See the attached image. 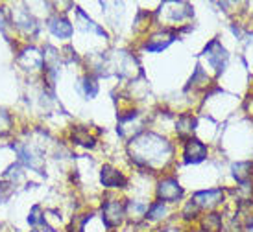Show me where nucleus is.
<instances>
[{
  "label": "nucleus",
  "instance_id": "a211bd4d",
  "mask_svg": "<svg viewBox=\"0 0 253 232\" xmlns=\"http://www.w3.org/2000/svg\"><path fill=\"white\" fill-rule=\"evenodd\" d=\"M87 221H91V214H82V216H74L69 225V232H84Z\"/></svg>",
  "mask_w": 253,
  "mask_h": 232
},
{
  "label": "nucleus",
  "instance_id": "4468645a",
  "mask_svg": "<svg viewBox=\"0 0 253 232\" xmlns=\"http://www.w3.org/2000/svg\"><path fill=\"white\" fill-rule=\"evenodd\" d=\"M126 214L129 216V219L133 221H139L141 218H146V212H148V204L139 203V201H129L126 206Z\"/></svg>",
  "mask_w": 253,
  "mask_h": 232
},
{
  "label": "nucleus",
  "instance_id": "39448f33",
  "mask_svg": "<svg viewBox=\"0 0 253 232\" xmlns=\"http://www.w3.org/2000/svg\"><path fill=\"white\" fill-rule=\"evenodd\" d=\"M185 162H189V164H198V162H202L207 157V148H205L204 142L196 140V138H190L187 140L185 144Z\"/></svg>",
  "mask_w": 253,
  "mask_h": 232
},
{
  "label": "nucleus",
  "instance_id": "aec40b11",
  "mask_svg": "<svg viewBox=\"0 0 253 232\" xmlns=\"http://www.w3.org/2000/svg\"><path fill=\"white\" fill-rule=\"evenodd\" d=\"M163 214H165V204L159 201V203H155V204H152V206H148L146 218L148 219H159V218H163Z\"/></svg>",
  "mask_w": 253,
  "mask_h": 232
},
{
  "label": "nucleus",
  "instance_id": "ddd939ff",
  "mask_svg": "<svg viewBox=\"0 0 253 232\" xmlns=\"http://www.w3.org/2000/svg\"><path fill=\"white\" fill-rule=\"evenodd\" d=\"M194 126H196V120L192 118L190 114H183V116H179V120H177V127L176 131L179 136H190L192 134V131H194Z\"/></svg>",
  "mask_w": 253,
  "mask_h": 232
},
{
  "label": "nucleus",
  "instance_id": "7ed1b4c3",
  "mask_svg": "<svg viewBox=\"0 0 253 232\" xmlns=\"http://www.w3.org/2000/svg\"><path fill=\"white\" fill-rule=\"evenodd\" d=\"M102 219L106 227L113 229V227H119L124 219V206L120 201L117 199H111V201H106L102 204Z\"/></svg>",
  "mask_w": 253,
  "mask_h": 232
},
{
  "label": "nucleus",
  "instance_id": "b1692460",
  "mask_svg": "<svg viewBox=\"0 0 253 232\" xmlns=\"http://www.w3.org/2000/svg\"><path fill=\"white\" fill-rule=\"evenodd\" d=\"M250 232H253V229H252V231H250Z\"/></svg>",
  "mask_w": 253,
  "mask_h": 232
},
{
  "label": "nucleus",
  "instance_id": "6ab92c4d",
  "mask_svg": "<svg viewBox=\"0 0 253 232\" xmlns=\"http://www.w3.org/2000/svg\"><path fill=\"white\" fill-rule=\"evenodd\" d=\"M204 227H205V232H218L220 227H222V219H220L218 214H209L204 219Z\"/></svg>",
  "mask_w": 253,
  "mask_h": 232
},
{
  "label": "nucleus",
  "instance_id": "20e7f679",
  "mask_svg": "<svg viewBox=\"0 0 253 232\" xmlns=\"http://www.w3.org/2000/svg\"><path fill=\"white\" fill-rule=\"evenodd\" d=\"M183 196V188L179 186L176 179H165L159 183L157 186V197L163 201H167V203H174L177 199H181Z\"/></svg>",
  "mask_w": 253,
  "mask_h": 232
},
{
  "label": "nucleus",
  "instance_id": "4be33fe9",
  "mask_svg": "<svg viewBox=\"0 0 253 232\" xmlns=\"http://www.w3.org/2000/svg\"><path fill=\"white\" fill-rule=\"evenodd\" d=\"M161 232H183L181 229H177V227H167V229H163Z\"/></svg>",
  "mask_w": 253,
  "mask_h": 232
},
{
  "label": "nucleus",
  "instance_id": "dca6fc26",
  "mask_svg": "<svg viewBox=\"0 0 253 232\" xmlns=\"http://www.w3.org/2000/svg\"><path fill=\"white\" fill-rule=\"evenodd\" d=\"M28 223L30 225H42V227H46L48 231H52L48 225H46V219H44V214H42L41 210V206L39 204H36L34 208H32V212H30V216H28Z\"/></svg>",
  "mask_w": 253,
  "mask_h": 232
},
{
  "label": "nucleus",
  "instance_id": "f8f14e48",
  "mask_svg": "<svg viewBox=\"0 0 253 232\" xmlns=\"http://www.w3.org/2000/svg\"><path fill=\"white\" fill-rule=\"evenodd\" d=\"M72 140L80 144V146H84V148H94V136L89 134V129H85V127H76L74 131H72Z\"/></svg>",
  "mask_w": 253,
  "mask_h": 232
},
{
  "label": "nucleus",
  "instance_id": "f257e3e1",
  "mask_svg": "<svg viewBox=\"0 0 253 232\" xmlns=\"http://www.w3.org/2000/svg\"><path fill=\"white\" fill-rule=\"evenodd\" d=\"M129 151H131V159L135 164L144 166V168L163 166L172 155L169 140H165L163 136L154 133H144L141 136H135L129 144Z\"/></svg>",
  "mask_w": 253,
  "mask_h": 232
},
{
  "label": "nucleus",
  "instance_id": "5701e85b",
  "mask_svg": "<svg viewBox=\"0 0 253 232\" xmlns=\"http://www.w3.org/2000/svg\"><path fill=\"white\" fill-rule=\"evenodd\" d=\"M32 232H37V231H32Z\"/></svg>",
  "mask_w": 253,
  "mask_h": 232
},
{
  "label": "nucleus",
  "instance_id": "2eb2a0df",
  "mask_svg": "<svg viewBox=\"0 0 253 232\" xmlns=\"http://www.w3.org/2000/svg\"><path fill=\"white\" fill-rule=\"evenodd\" d=\"M252 166L248 164V162H240V164H235L233 166V175H235V179L239 181V183L246 184L248 181H250V177H252Z\"/></svg>",
  "mask_w": 253,
  "mask_h": 232
},
{
  "label": "nucleus",
  "instance_id": "412c9836",
  "mask_svg": "<svg viewBox=\"0 0 253 232\" xmlns=\"http://www.w3.org/2000/svg\"><path fill=\"white\" fill-rule=\"evenodd\" d=\"M196 214H198L196 203H194V201H190V203L185 206V210H183V216H185L187 219H190V218H196Z\"/></svg>",
  "mask_w": 253,
  "mask_h": 232
},
{
  "label": "nucleus",
  "instance_id": "1a4fd4ad",
  "mask_svg": "<svg viewBox=\"0 0 253 232\" xmlns=\"http://www.w3.org/2000/svg\"><path fill=\"white\" fill-rule=\"evenodd\" d=\"M48 30L59 39H69L72 35V24L65 17H59V15L52 17L48 21Z\"/></svg>",
  "mask_w": 253,
  "mask_h": 232
},
{
  "label": "nucleus",
  "instance_id": "0eeeda50",
  "mask_svg": "<svg viewBox=\"0 0 253 232\" xmlns=\"http://www.w3.org/2000/svg\"><path fill=\"white\" fill-rule=\"evenodd\" d=\"M100 181L106 188H124L126 186V177L120 173L119 169H115L113 166H104L100 171Z\"/></svg>",
  "mask_w": 253,
  "mask_h": 232
},
{
  "label": "nucleus",
  "instance_id": "9b49d317",
  "mask_svg": "<svg viewBox=\"0 0 253 232\" xmlns=\"http://www.w3.org/2000/svg\"><path fill=\"white\" fill-rule=\"evenodd\" d=\"M13 22L17 28L24 30L26 33H34V32L37 30V24L34 22V19L30 17V13L26 11V9H19L17 15H13Z\"/></svg>",
  "mask_w": 253,
  "mask_h": 232
},
{
  "label": "nucleus",
  "instance_id": "6e6552de",
  "mask_svg": "<svg viewBox=\"0 0 253 232\" xmlns=\"http://www.w3.org/2000/svg\"><path fill=\"white\" fill-rule=\"evenodd\" d=\"M174 39H176V33L174 32H157V33H154V35L148 39L146 42V48L150 50V52H161V50H165L169 44H172L174 42Z\"/></svg>",
  "mask_w": 253,
  "mask_h": 232
},
{
  "label": "nucleus",
  "instance_id": "423d86ee",
  "mask_svg": "<svg viewBox=\"0 0 253 232\" xmlns=\"http://www.w3.org/2000/svg\"><path fill=\"white\" fill-rule=\"evenodd\" d=\"M205 56L209 59V63L216 68V72H222L224 70V65H225V59H227V54H225L224 46L220 44L218 41H212L207 44V48H205Z\"/></svg>",
  "mask_w": 253,
  "mask_h": 232
},
{
  "label": "nucleus",
  "instance_id": "9d476101",
  "mask_svg": "<svg viewBox=\"0 0 253 232\" xmlns=\"http://www.w3.org/2000/svg\"><path fill=\"white\" fill-rule=\"evenodd\" d=\"M222 201V190H207L198 192L194 196V203L198 208H212Z\"/></svg>",
  "mask_w": 253,
  "mask_h": 232
},
{
  "label": "nucleus",
  "instance_id": "f3484780",
  "mask_svg": "<svg viewBox=\"0 0 253 232\" xmlns=\"http://www.w3.org/2000/svg\"><path fill=\"white\" fill-rule=\"evenodd\" d=\"M80 89L84 91V94L87 98H94L96 92H98V85H96V81H94L91 76H85L84 79H82V83H80Z\"/></svg>",
  "mask_w": 253,
  "mask_h": 232
},
{
  "label": "nucleus",
  "instance_id": "f03ea898",
  "mask_svg": "<svg viewBox=\"0 0 253 232\" xmlns=\"http://www.w3.org/2000/svg\"><path fill=\"white\" fill-rule=\"evenodd\" d=\"M17 65L24 68V70H39L42 68V65H44V57L36 46H26V48L22 50L21 54L17 56Z\"/></svg>",
  "mask_w": 253,
  "mask_h": 232
}]
</instances>
